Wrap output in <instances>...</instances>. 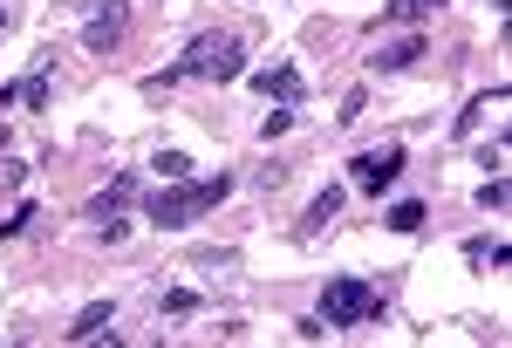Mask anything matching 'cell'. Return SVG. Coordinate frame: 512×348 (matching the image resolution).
<instances>
[{"label":"cell","instance_id":"9c48e42d","mask_svg":"<svg viewBox=\"0 0 512 348\" xmlns=\"http://www.w3.org/2000/svg\"><path fill=\"white\" fill-rule=\"evenodd\" d=\"M130 198H137V171H123V178L110 185V192H96V198H89V219H96V226H103V219H117V212L130 205Z\"/></svg>","mask_w":512,"mask_h":348},{"label":"cell","instance_id":"6da1fadb","mask_svg":"<svg viewBox=\"0 0 512 348\" xmlns=\"http://www.w3.org/2000/svg\"><path fill=\"white\" fill-rule=\"evenodd\" d=\"M239 76H246L239 35H192V48H185L164 76H151V89H178V82H239Z\"/></svg>","mask_w":512,"mask_h":348},{"label":"cell","instance_id":"4fadbf2b","mask_svg":"<svg viewBox=\"0 0 512 348\" xmlns=\"http://www.w3.org/2000/svg\"><path fill=\"white\" fill-rule=\"evenodd\" d=\"M499 103H506V89H492V96H478V103H472V110H465V116H458V137H472V130H478V123H485V110H499Z\"/></svg>","mask_w":512,"mask_h":348},{"label":"cell","instance_id":"7a4b0ae2","mask_svg":"<svg viewBox=\"0 0 512 348\" xmlns=\"http://www.w3.org/2000/svg\"><path fill=\"white\" fill-rule=\"evenodd\" d=\"M233 198V178L219 171V178H171V192H151V226L164 232H178V226H192L198 212H212V205H226Z\"/></svg>","mask_w":512,"mask_h":348},{"label":"cell","instance_id":"8fae6325","mask_svg":"<svg viewBox=\"0 0 512 348\" xmlns=\"http://www.w3.org/2000/svg\"><path fill=\"white\" fill-rule=\"evenodd\" d=\"M110 328V301H89V308L76 314V328H62V342H96Z\"/></svg>","mask_w":512,"mask_h":348},{"label":"cell","instance_id":"30bf717a","mask_svg":"<svg viewBox=\"0 0 512 348\" xmlns=\"http://www.w3.org/2000/svg\"><path fill=\"white\" fill-rule=\"evenodd\" d=\"M417 55H424V35H403V41H390L383 55H369V69H376V76H396V69H410Z\"/></svg>","mask_w":512,"mask_h":348},{"label":"cell","instance_id":"ac0fdd59","mask_svg":"<svg viewBox=\"0 0 512 348\" xmlns=\"http://www.w3.org/2000/svg\"><path fill=\"white\" fill-rule=\"evenodd\" d=\"M21 178H28V164H14V157L0 151V192H14V185H21Z\"/></svg>","mask_w":512,"mask_h":348},{"label":"cell","instance_id":"d6986e66","mask_svg":"<svg viewBox=\"0 0 512 348\" xmlns=\"http://www.w3.org/2000/svg\"><path fill=\"white\" fill-rule=\"evenodd\" d=\"M198 308V294H185V287H171V294H164V314H192Z\"/></svg>","mask_w":512,"mask_h":348},{"label":"cell","instance_id":"ba28073f","mask_svg":"<svg viewBox=\"0 0 512 348\" xmlns=\"http://www.w3.org/2000/svg\"><path fill=\"white\" fill-rule=\"evenodd\" d=\"M253 89H260V96H274V103H301V96H308L301 69H287V62H280V69H260V76H253Z\"/></svg>","mask_w":512,"mask_h":348},{"label":"cell","instance_id":"7402d4cb","mask_svg":"<svg viewBox=\"0 0 512 348\" xmlns=\"http://www.w3.org/2000/svg\"><path fill=\"white\" fill-rule=\"evenodd\" d=\"M0 28H7V7H0Z\"/></svg>","mask_w":512,"mask_h":348},{"label":"cell","instance_id":"8992f818","mask_svg":"<svg viewBox=\"0 0 512 348\" xmlns=\"http://www.w3.org/2000/svg\"><path fill=\"white\" fill-rule=\"evenodd\" d=\"M48 69H55V55H35V76L14 82V89H0V103H21V110H48Z\"/></svg>","mask_w":512,"mask_h":348},{"label":"cell","instance_id":"5bb4252c","mask_svg":"<svg viewBox=\"0 0 512 348\" xmlns=\"http://www.w3.org/2000/svg\"><path fill=\"white\" fill-rule=\"evenodd\" d=\"M151 171H158L164 185H171V178H192V157H185V151H158V157H151Z\"/></svg>","mask_w":512,"mask_h":348},{"label":"cell","instance_id":"603a6c76","mask_svg":"<svg viewBox=\"0 0 512 348\" xmlns=\"http://www.w3.org/2000/svg\"><path fill=\"white\" fill-rule=\"evenodd\" d=\"M424 7H444V0H424Z\"/></svg>","mask_w":512,"mask_h":348},{"label":"cell","instance_id":"e0dca14e","mask_svg":"<svg viewBox=\"0 0 512 348\" xmlns=\"http://www.w3.org/2000/svg\"><path fill=\"white\" fill-rule=\"evenodd\" d=\"M28 219H35V205H14V212L0 219V239H14V232H28Z\"/></svg>","mask_w":512,"mask_h":348},{"label":"cell","instance_id":"277c9868","mask_svg":"<svg viewBox=\"0 0 512 348\" xmlns=\"http://www.w3.org/2000/svg\"><path fill=\"white\" fill-rule=\"evenodd\" d=\"M403 164H410V151L403 144H376V151H362L349 164V178H355V192H369V198H383L403 178Z\"/></svg>","mask_w":512,"mask_h":348},{"label":"cell","instance_id":"ffe728a7","mask_svg":"<svg viewBox=\"0 0 512 348\" xmlns=\"http://www.w3.org/2000/svg\"><path fill=\"white\" fill-rule=\"evenodd\" d=\"M362 110H369V96H362V89H349V96H342V110H335V116H342V123H355Z\"/></svg>","mask_w":512,"mask_h":348},{"label":"cell","instance_id":"9a60e30c","mask_svg":"<svg viewBox=\"0 0 512 348\" xmlns=\"http://www.w3.org/2000/svg\"><path fill=\"white\" fill-rule=\"evenodd\" d=\"M424 14H431L424 0H390V7H383V21H396V28H417Z\"/></svg>","mask_w":512,"mask_h":348},{"label":"cell","instance_id":"44dd1931","mask_svg":"<svg viewBox=\"0 0 512 348\" xmlns=\"http://www.w3.org/2000/svg\"><path fill=\"white\" fill-rule=\"evenodd\" d=\"M287 123H294V110H267V123H260V137H280Z\"/></svg>","mask_w":512,"mask_h":348},{"label":"cell","instance_id":"2e32d148","mask_svg":"<svg viewBox=\"0 0 512 348\" xmlns=\"http://www.w3.org/2000/svg\"><path fill=\"white\" fill-rule=\"evenodd\" d=\"M506 178H499V171H492V178H485V185H478V205H485V212H506Z\"/></svg>","mask_w":512,"mask_h":348},{"label":"cell","instance_id":"52a82bcc","mask_svg":"<svg viewBox=\"0 0 512 348\" xmlns=\"http://www.w3.org/2000/svg\"><path fill=\"white\" fill-rule=\"evenodd\" d=\"M342 205H349V192H342V185H328V192H315V205L301 212V239H315V232H328L335 219H342Z\"/></svg>","mask_w":512,"mask_h":348},{"label":"cell","instance_id":"7c38bea8","mask_svg":"<svg viewBox=\"0 0 512 348\" xmlns=\"http://www.w3.org/2000/svg\"><path fill=\"white\" fill-rule=\"evenodd\" d=\"M383 219H390V232H417V226H424V219H431V212H424L417 198H396V205H390V212H383Z\"/></svg>","mask_w":512,"mask_h":348},{"label":"cell","instance_id":"5b68a950","mask_svg":"<svg viewBox=\"0 0 512 348\" xmlns=\"http://www.w3.org/2000/svg\"><path fill=\"white\" fill-rule=\"evenodd\" d=\"M123 21H130V14H123V0H110V7H96V14L82 21V48H96V55H110V48L123 41Z\"/></svg>","mask_w":512,"mask_h":348},{"label":"cell","instance_id":"3957f363","mask_svg":"<svg viewBox=\"0 0 512 348\" xmlns=\"http://www.w3.org/2000/svg\"><path fill=\"white\" fill-rule=\"evenodd\" d=\"M369 321H383V287H369V280H328V294H321V328L335 335V328H369Z\"/></svg>","mask_w":512,"mask_h":348}]
</instances>
